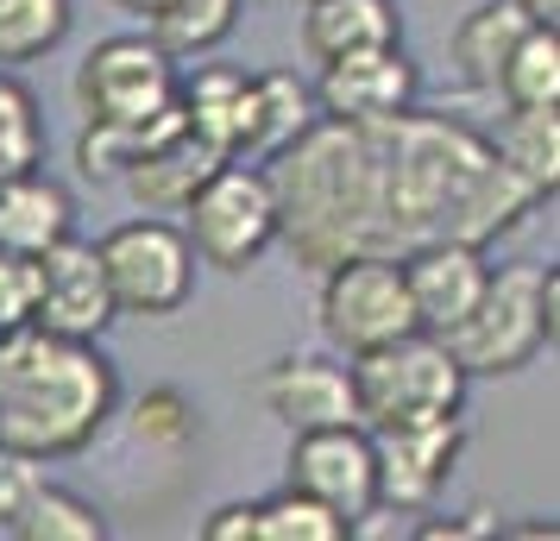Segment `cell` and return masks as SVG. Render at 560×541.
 <instances>
[{
  "mask_svg": "<svg viewBox=\"0 0 560 541\" xmlns=\"http://www.w3.org/2000/svg\"><path fill=\"white\" fill-rule=\"evenodd\" d=\"M45 114H38V95L13 70H0V183L45 164Z\"/></svg>",
  "mask_w": 560,
  "mask_h": 541,
  "instance_id": "obj_27",
  "label": "cell"
},
{
  "mask_svg": "<svg viewBox=\"0 0 560 541\" xmlns=\"http://www.w3.org/2000/svg\"><path fill=\"white\" fill-rule=\"evenodd\" d=\"M397 264H404L409 315H416L422 334L459 328L466 309L479 303L485 278H491V258H485V246H472V239H422V246L397 252Z\"/></svg>",
  "mask_w": 560,
  "mask_h": 541,
  "instance_id": "obj_14",
  "label": "cell"
},
{
  "mask_svg": "<svg viewBox=\"0 0 560 541\" xmlns=\"http://www.w3.org/2000/svg\"><path fill=\"white\" fill-rule=\"evenodd\" d=\"M202 541H258V504H221V510H208Z\"/></svg>",
  "mask_w": 560,
  "mask_h": 541,
  "instance_id": "obj_31",
  "label": "cell"
},
{
  "mask_svg": "<svg viewBox=\"0 0 560 541\" xmlns=\"http://www.w3.org/2000/svg\"><path fill=\"white\" fill-rule=\"evenodd\" d=\"M296 7H303L308 63H334L347 51H372V45H397L404 38L397 0H296Z\"/></svg>",
  "mask_w": 560,
  "mask_h": 541,
  "instance_id": "obj_19",
  "label": "cell"
},
{
  "mask_svg": "<svg viewBox=\"0 0 560 541\" xmlns=\"http://www.w3.org/2000/svg\"><path fill=\"white\" fill-rule=\"evenodd\" d=\"M114 7H120V13H132V20H152V13H164V7H171V0H114Z\"/></svg>",
  "mask_w": 560,
  "mask_h": 541,
  "instance_id": "obj_34",
  "label": "cell"
},
{
  "mask_svg": "<svg viewBox=\"0 0 560 541\" xmlns=\"http://www.w3.org/2000/svg\"><path fill=\"white\" fill-rule=\"evenodd\" d=\"M183 233L196 246V264H214L228 278L253 271L278 246V196L265 164H240V157L214 164L202 189L183 202Z\"/></svg>",
  "mask_w": 560,
  "mask_h": 541,
  "instance_id": "obj_5",
  "label": "cell"
},
{
  "mask_svg": "<svg viewBox=\"0 0 560 541\" xmlns=\"http://www.w3.org/2000/svg\"><path fill=\"white\" fill-rule=\"evenodd\" d=\"M70 233H77V196H70L45 164H32V170L0 183V246H7V252L45 258L57 239H70Z\"/></svg>",
  "mask_w": 560,
  "mask_h": 541,
  "instance_id": "obj_18",
  "label": "cell"
},
{
  "mask_svg": "<svg viewBox=\"0 0 560 541\" xmlns=\"http://www.w3.org/2000/svg\"><path fill=\"white\" fill-rule=\"evenodd\" d=\"M491 145H498V157L529 183L541 202H555V189H560V107H510L504 120H498V132H491Z\"/></svg>",
  "mask_w": 560,
  "mask_h": 541,
  "instance_id": "obj_21",
  "label": "cell"
},
{
  "mask_svg": "<svg viewBox=\"0 0 560 541\" xmlns=\"http://www.w3.org/2000/svg\"><path fill=\"white\" fill-rule=\"evenodd\" d=\"M378 510L422 516L454 479L459 447H466V422L459 415H434V422H409V428H378Z\"/></svg>",
  "mask_w": 560,
  "mask_h": 541,
  "instance_id": "obj_11",
  "label": "cell"
},
{
  "mask_svg": "<svg viewBox=\"0 0 560 541\" xmlns=\"http://www.w3.org/2000/svg\"><path fill=\"white\" fill-rule=\"evenodd\" d=\"M258 403L278 415L290 435L303 428H334V422H359L353 403V372L328 353H283L265 365L258 378Z\"/></svg>",
  "mask_w": 560,
  "mask_h": 541,
  "instance_id": "obj_15",
  "label": "cell"
},
{
  "mask_svg": "<svg viewBox=\"0 0 560 541\" xmlns=\"http://www.w3.org/2000/svg\"><path fill=\"white\" fill-rule=\"evenodd\" d=\"M283 485L308 491L315 504H328L347 529H365V516H378V447L365 422H334V428H303L290 435V479Z\"/></svg>",
  "mask_w": 560,
  "mask_h": 541,
  "instance_id": "obj_9",
  "label": "cell"
},
{
  "mask_svg": "<svg viewBox=\"0 0 560 541\" xmlns=\"http://www.w3.org/2000/svg\"><path fill=\"white\" fill-rule=\"evenodd\" d=\"M529 32V20L516 13V0H479L472 13H459V26L447 32V63L454 77L472 89V95H491L498 89V70L504 57L516 51V38Z\"/></svg>",
  "mask_w": 560,
  "mask_h": 541,
  "instance_id": "obj_20",
  "label": "cell"
},
{
  "mask_svg": "<svg viewBox=\"0 0 560 541\" xmlns=\"http://www.w3.org/2000/svg\"><path fill=\"white\" fill-rule=\"evenodd\" d=\"M347 536L353 529L296 485H283L278 497L258 504V541H347Z\"/></svg>",
  "mask_w": 560,
  "mask_h": 541,
  "instance_id": "obj_28",
  "label": "cell"
},
{
  "mask_svg": "<svg viewBox=\"0 0 560 541\" xmlns=\"http://www.w3.org/2000/svg\"><path fill=\"white\" fill-rule=\"evenodd\" d=\"M132 435L145 440V447H171L177 454V447L196 440V403L177 385H152L132 403Z\"/></svg>",
  "mask_w": 560,
  "mask_h": 541,
  "instance_id": "obj_29",
  "label": "cell"
},
{
  "mask_svg": "<svg viewBox=\"0 0 560 541\" xmlns=\"http://www.w3.org/2000/svg\"><path fill=\"white\" fill-rule=\"evenodd\" d=\"M441 340L466 378H510L535 365L560 340V264H491L479 303Z\"/></svg>",
  "mask_w": 560,
  "mask_h": 541,
  "instance_id": "obj_3",
  "label": "cell"
},
{
  "mask_svg": "<svg viewBox=\"0 0 560 541\" xmlns=\"http://www.w3.org/2000/svg\"><path fill=\"white\" fill-rule=\"evenodd\" d=\"M107 271V290H114V309L139 315V321H171V315L189 309L196 296V246L183 221L171 214H139V221H120L95 239Z\"/></svg>",
  "mask_w": 560,
  "mask_h": 541,
  "instance_id": "obj_6",
  "label": "cell"
},
{
  "mask_svg": "<svg viewBox=\"0 0 560 541\" xmlns=\"http://www.w3.org/2000/svg\"><path fill=\"white\" fill-rule=\"evenodd\" d=\"M32 321L70 340H102L120 321L95 239L70 233V239H57L51 252L38 258V309H32Z\"/></svg>",
  "mask_w": 560,
  "mask_h": 541,
  "instance_id": "obj_12",
  "label": "cell"
},
{
  "mask_svg": "<svg viewBox=\"0 0 560 541\" xmlns=\"http://www.w3.org/2000/svg\"><path fill=\"white\" fill-rule=\"evenodd\" d=\"M177 120H183L177 102L164 107L158 120H139V127H95V120H82V132H77V170L89 183H120L132 157L145 152L152 139H164Z\"/></svg>",
  "mask_w": 560,
  "mask_h": 541,
  "instance_id": "obj_26",
  "label": "cell"
},
{
  "mask_svg": "<svg viewBox=\"0 0 560 541\" xmlns=\"http://www.w3.org/2000/svg\"><path fill=\"white\" fill-rule=\"evenodd\" d=\"M308 120H315V89L303 77H290V70H265L258 77V95H253V139H246V157L240 164L278 157Z\"/></svg>",
  "mask_w": 560,
  "mask_h": 541,
  "instance_id": "obj_22",
  "label": "cell"
},
{
  "mask_svg": "<svg viewBox=\"0 0 560 541\" xmlns=\"http://www.w3.org/2000/svg\"><path fill=\"white\" fill-rule=\"evenodd\" d=\"M416 536L422 541H466V536H498V516L491 510H466V516H429V522H416Z\"/></svg>",
  "mask_w": 560,
  "mask_h": 541,
  "instance_id": "obj_32",
  "label": "cell"
},
{
  "mask_svg": "<svg viewBox=\"0 0 560 541\" xmlns=\"http://www.w3.org/2000/svg\"><path fill=\"white\" fill-rule=\"evenodd\" d=\"M265 177L278 196V246H290L303 271H328L347 252H390L378 127L315 114L278 157H265Z\"/></svg>",
  "mask_w": 560,
  "mask_h": 541,
  "instance_id": "obj_1",
  "label": "cell"
},
{
  "mask_svg": "<svg viewBox=\"0 0 560 541\" xmlns=\"http://www.w3.org/2000/svg\"><path fill=\"white\" fill-rule=\"evenodd\" d=\"M504 107H560V26H529L491 89Z\"/></svg>",
  "mask_w": 560,
  "mask_h": 541,
  "instance_id": "obj_24",
  "label": "cell"
},
{
  "mask_svg": "<svg viewBox=\"0 0 560 541\" xmlns=\"http://www.w3.org/2000/svg\"><path fill=\"white\" fill-rule=\"evenodd\" d=\"M77 26L70 0H0V70L51 57Z\"/></svg>",
  "mask_w": 560,
  "mask_h": 541,
  "instance_id": "obj_25",
  "label": "cell"
},
{
  "mask_svg": "<svg viewBox=\"0 0 560 541\" xmlns=\"http://www.w3.org/2000/svg\"><path fill=\"white\" fill-rule=\"evenodd\" d=\"M516 13L529 26H560V0H516Z\"/></svg>",
  "mask_w": 560,
  "mask_h": 541,
  "instance_id": "obj_33",
  "label": "cell"
},
{
  "mask_svg": "<svg viewBox=\"0 0 560 541\" xmlns=\"http://www.w3.org/2000/svg\"><path fill=\"white\" fill-rule=\"evenodd\" d=\"M70 95L95 127H139L177 102V63L152 32H114L77 63Z\"/></svg>",
  "mask_w": 560,
  "mask_h": 541,
  "instance_id": "obj_8",
  "label": "cell"
},
{
  "mask_svg": "<svg viewBox=\"0 0 560 541\" xmlns=\"http://www.w3.org/2000/svg\"><path fill=\"white\" fill-rule=\"evenodd\" d=\"M253 95H258V77L233 70V63H208V57H196L189 70L177 63L183 127L202 132L208 145H221L228 157H246V139H253Z\"/></svg>",
  "mask_w": 560,
  "mask_h": 541,
  "instance_id": "obj_16",
  "label": "cell"
},
{
  "mask_svg": "<svg viewBox=\"0 0 560 541\" xmlns=\"http://www.w3.org/2000/svg\"><path fill=\"white\" fill-rule=\"evenodd\" d=\"M353 372V403H359V422L378 435V428H409V422H434V415H459L466 403V372L459 360L447 353L441 334H409L384 340L372 353H353L347 360Z\"/></svg>",
  "mask_w": 560,
  "mask_h": 541,
  "instance_id": "obj_4",
  "label": "cell"
},
{
  "mask_svg": "<svg viewBox=\"0 0 560 541\" xmlns=\"http://www.w3.org/2000/svg\"><path fill=\"white\" fill-rule=\"evenodd\" d=\"M315 278H322V290H315V328H322V340L340 360L372 353V346L416 328L397 252H347V258H334L328 271H315Z\"/></svg>",
  "mask_w": 560,
  "mask_h": 541,
  "instance_id": "obj_7",
  "label": "cell"
},
{
  "mask_svg": "<svg viewBox=\"0 0 560 541\" xmlns=\"http://www.w3.org/2000/svg\"><path fill=\"white\" fill-rule=\"evenodd\" d=\"M32 309H38V258L0 246V334L26 328Z\"/></svg>",
  "mask_w": 560,
  "mask_h": 541,
  "instance_id": "obj_30",
  "label": "cell"
},
{
  "mask_svg": "<svg viewBox=\"0 0 560 541\" xmlns=\"http://www.w3.org/2000/svg\"><path fill=\"white\" fill-rule=\"evenodd\" d=\"M0 536H13V541H107V516L82 491L45 479L38 460L0 454Z\"/></svg>",
  "mask_w": 560,
  "mask_h": 541,
  "instance_id": "obj_13",
  "label": "cell"
},
{
  "mask_svg": "<svg viewBox=\"0 0 560 541\" xmlns=\"http://www.w3.org/2000/svg\"><path fill=\"white\" fill-rule=\"evenodd\" d=\"M240 13H246V0H171L164 13L145 20V32L171 51V63H196V57H214L228 45Z\"/></svg>",
  "mask_w": 560,
  "mask_h": 541,
  "instance_id": "obj_23",
  "label": "cell"
},
{
  "mask_svg": "<svg viewBox=\"0 0 560 541\" xmlns=\"http://www.w3.org/2000/svg\"><path fill=\"white\" fill-rule=\"evenodd\" d=\"M120 415V372L102 340H70L51 328L0 334V454L57 466L89 454Z\"/></svg>",
  "mask_w": 560,
  "mask_h": 541,
  "instance_id": "obj_2",
  "label": "cell"
},
{
  "mask_svg": "<svg viewBox=\"0 0 560 541\" xmlns=\"http://www.w3.org/2000/svg\"><path fill=\"white\" fill-rule=\"evenodd\" d=\"M214 164H228V152H221V145H208L202 132H189L177 120L164 139H152V145L127 164L120 189H127L145 214H183V202L202 189V177L214 170Z\"/></svg>",
  "mask_w": 560,
  "mask_h": 541,
  "instance_id": "obj_17",
  "label": "cell"
},
{
  "mask_svg": "<svg viewBox=\"0 0 560 541\" xmlns=\"http://www.w3.org/2000/svg\"><path fill=\"white\" fill-rule=\"evenodd\" d=\"M308 89H315V114L322 120L378 127V120H397L404 107L422 102V70H416V57L397 38V45H372V51H347L334 63H322V77Z\"/></svg>",
  "mask_w": 560,
  "mask_h": 541,
  "instance_id": "obj_10",
  "label": "cell"
}]
</instances>
